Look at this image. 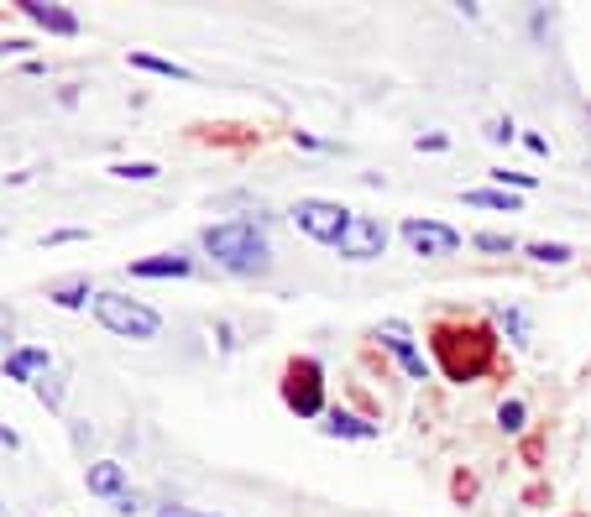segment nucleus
Wrapping results in <instances>:
<instances>
[{
    "label": "nucleus",
    "instance_id": "obj_26",
    "mask_svg": "<svg viewBox=\"0 0 591 517\" xmlns=\"http://www.w3.org/2000/svg\"><path fill=\"white\" fill-rule=\"evenodd\" d=\"M84 235H89V230H79V225H68V230H53V235H48V246H63V241H84Z\"/></svg>",
    "mask_w": 591,
    "mask_h": 517
},
{
    "label": "nucleus",
    "instance_id": "obj_16",
    "mask_svg": "<svg viewBox=\"0 0 591 517\" xmlns=\"http://www.w3.org/2000/svg\"><path fill=\"white\" fill-rule=\"evenodd\" d=\"M529 423V403L524 397H503V403H497V429L503 434H518Z\"/></svg>",
    "mask_w": 591,
    "mask_h": 517
},
{
    "label": "nucleus",
    "instance_id": "obj_1",
    "mask_svg": "<svg viewBox=\"0 0 591 517\" xmlns=\"http://www.w3.org/2000/svg\"><path fill=\"white\" fill-rule=\"evenodd\" d=\"M199 246L215 256V267H225L231 277H257L272 262V246H267V230L257 215H236V220H220L199 235Z\"/></svg>",
    "mask_w": 591,
    "mask_h": 517
},
{
    "label": "nucleus",
    "instance_id": "obj_18",
    "mask_svg": "<svg viewBox=\"0 0 591 517\" xmlns=\"http://www.w3.org/2000/svg\"><path fill=\"white\" fill-rule=\"evenodd\" d=\"M32 392L42 397V408H53V413L63 408V376H58V371H48V376H37V382H32Z\"/></svg>",
    "mask_w": 591,
    "mask_h": 517
},
{
    "label": "nucleus",
    "instance_id": "obj_23",
    "mask_svg": "<svg viewBox=\"0 0 591 517\" xmlns=\"http://www.w3.org/2000/svg\"><path fill=\"white\" fill-rule=\"evenodd\" d=\"M513 136H518V126L508 121V115H497V121L487 126V141H497V147H508V141H513Z\"/></svg>",
    "mask_w": 591,
    "mask_h": 517
},
{
    "label": "nucleus",
    "instance_id": "obj_17",
    "mask_svg": "<svg viewBox=\"0 0 591 517\" xmlns=\"http://www.w3.org/2000/svg\"><path fill=\"white\" fill-rule=\"evenodd\" d=\"M529 256H534V262H544V267H565V262H576V251L565 246V241H534Z\"/></svg>",
    "mask_w": 591,
    "mask_h": 517
},
{
    "label": "nucleus",
    "instance_id": "obj_5",
    "mask_svg": "<svg viewBox=\"0 0 591 517\" xmlns=\"http://www.w3.org/2000/svg\"><path fill=\"white\" fill-rule=\"evenodd\" d=\"M403 241L414 246V256H456L461 230H450L440 220H403Z\"/></svg>",
    "mask_w": 591,
    "mask_h": 517
},
{
    "label": "nucleus",
    "instance_id": "obj_30",
    "mask_svg": "<svg viewBox=\"0 0 591 517\" xmlns=\"http://www.w3.org/2000/svg\"><path fill=\"white\" fill-rule=\"evenodd\" d=\"M0 512H6V507H0Z\"/></svg>",
    "mask_w": 591,
    "mask_h": 517
},
{
    "label": "nucleus",
    "instance_id": "obj_19",
    "mask_svg": "<svg viewBox=\"0 0 591 517\" xmlns=\"http://www.w3.org/2000/svg\"><path fill=\"white\" fill-rule=\"evenodd\" d=\"M471 246H476V251H497V256L518 251V241H513V235H503V230H476V235H471Z\"/></svg>",
    "mask_w": 591,
    "mask_h": 517
},
{
    "label": "nucleus",
    "instance_id": "obj_13",
    "mask_svg": "<svg viewBox=\"0 0 591 517\" xmlns=\"http://www.w3.org/2000/svg\"><path fill=\"white\" fill-rule=\"evenodd\" d=\"M466 204H476V209H508V215H518V209H524V199L508 194V188H471Z\"/></svg>",
    "mask_w": 591,
    "mask_h": 517
},
{
    "label": "nucleus",
    "instance_id": "obj_9",
    "mask_svg": "<svg viewBox=\"0 0 591 517\" xmlns=\"http://www.w3.org/2000/svg\"><path fill=\"white\" fill-rule=\"evenodd\" d=\"M21 16L37 21L42 32H53V37H79V16L74 11H63V6H42V0H21Z\"/></svg>",
    "mask_w": 591,
    "mask_h": 517
},
{
    "label": "nucleus",
    "instance_id": "obj_25",
    "mask_svg": "<svg viewBox=\"0 0 591 517\" xmlns=\"http://www.w3.org/2000/svg\"><path fill=\"white\" fill-rule=\"evenodd\" d=\"M116 512H121V517L142 512V497H136V491H121V497H116Z\"/></svg>",
    "mask_w": 591,
    "mask_h": 517
},
{
    "label": "nucleus",
    "instance_id": "obj_4",
    "mask_svg": "<svg viewBox=\"0 0 591 517\" xmlns=\"http://www.w3.org/2000/svg\"><path fill=\"white\" fill-rule=\"evenodd\" d=\"M388 241H393V230L372 220V215H351L346 235H340V262H377V256H388Z\"/></svg>",
    "mask_w": 591,
    "mask_h": 517
},
{
    "label": "nucleus",
    "instance_id": "obj_8",
    "mask_svg": "<svg viewBox=\"0 0 591 517\" xmlns=\"http://www.w3.org/2000/svg\"><path fill=\"white\" fill-rule=\"evenodd\" d=\"M0 366H6L11 382H27V387H32L37 376L53 371V356H48L42 345H21V350H6V361H0Z\"/></svg>",
    "mask_w": 591,
    "mask_h": 517
},
{
    "label": "nucleus",
    "instance_id": "obj_11",
    "mask_svg": "<svg viewBox=\"0 0 591 517\" xmlns=\"http://www.w3.org/2000/svg\"><path fill=\"white\" fill-rule=\"evenodd\" d=\"M189 272H194V256H184V251H163V256H142V262H131V277H147V282L189 277Z\"/></svg>",
    "mask_w": 591,
    "mask_h": 517
},
{
    "label": "nucleus",
    "instance_id": "obj_10",
    "mask_svg": "<svg viewBox=\"0 0 591 517\" xmlns=\"http://www.w3.org/2000/svg\"><path fill=\"white\" fill-rule=\"evenodd\" d=\"M84 486H89V497H110V502H116L121 491H126V465H121V460H95V465H84Z\"/></svg>",
    "mask_w": 591,
    "mask_h": 517
},
{
    "label": "nucleus",
    "instance_id": "obj_3",
    "mask_svg": "<svg viewBox=\"0 0 591 517\" xmlns=\"http://www.w3.org/2000/svg\"><path fill=\"white\" fill-rule=\"evenodd\" d=\"M288 220L299 225L309 241H320V246H340V235H346L351 225V209L346 204H335V199H299L288 209Z\"/></svg>",
    "mask_w": 591,
    "mask_h": 517
},
{
    "label": "nucleus",
    "instance_id": "obj_6",
    "mask_svg": "<svg viewBox=\"0 0 591 517\" xmlns=\"http://www.w3.org/2000/svg\"><path fill=\"white\" fill-rule=\"evenodd\" d=\"M320 361H299L288 371V408L304 413V418H325V403H320Z\"/></svg>",
    "mask_w": 591,
    "mask_h": 517
},
{
    "label": "nucleus",
    "instance_id": "obj_22",
    "mask_svg": "<svg viewBox=\"0 0 591 517\" xmlns=\"http://www.w3.org/2000/svg\"><path fill=\"white\" fill-rule=\"evenodd\" d=\"M492 183L497 188H518V194H529V188L539 183L534 173H508V168H492Z\"/></svg>",
    "mask_w": 591,
    "mask_h": 517
},
{
    "label": "nucleus",
    "instance_id": "obj_28",
    "mask_svg": "<svg viewBox=\"0 0 591 517\" xmlns=\"http://www.w3.org/2000/svg\"><path fill=\"white\" fill-rule=\"evenodd\" d=\"M524 147H529V152H539V157H550V141H544V136H534V131L524 136Z\"/></svg>",
    "mask_w": 591,
    "mask_h": 517
},
{
    "label": "nucleus",
    "instance_id": "obj_29",
    "mask_svg": "<svg viewBox=\"0 0 591 517\" xmlns=\"http://www.w3.org/2000/svg\"><path fill=\"white\" fill-rule=\"evenodd\" d=\"M0 444H6V450H16V444H21V434H16V429H6V423H0Z\"/></svg>",
    "mask_w": 591,
    "mask_h": 517
},
{
    "label": "nucleus",
    "instance_id": "obj_24",
    "mask_svg": "<svg viewBox=\"0 0 591 517\" xmlns=\"http://www.w3.org/2000/svg\"><path fill=\"white\" fill-rule=\"evenodd\" d=\"M152 517H220V512H194V507H178V502H168V507H157Z\"/></svg>",
    "mask_w": 591,
    "mask_h": 517
},
{
    "label": "nucleus",
    "instance_id": "obj_7",
    "mask_svg": "<svg viewBox=\"0 0 591 517\" xmlns=\"http://www.w3.org/2000/svg\"><path fill=\"white\" fill-rule=\"evenodd\" d=\"M377 340L393 350V356L403 361V371L414 376V382H429V361L414 350V335H408V324L403 319H382V329H377Z\"/></svg>",
    "mask_w": 591,
    "mask_h": 517
},
{
    "label": "nucleus",
    "instance_id": "obj_27",
    "mask_svg": "<svg viewBox=\"0 0 591 517\" xmlns=\"http://www.w3.org/2000/svg\"><path fill=\"white\" fill-rule=\"evenodd\" d=\"M450 147V136L445 131H435V136H419V152H445Z\"/></svg>",
    "mask_w": 591,
    "mask_h": 517
},
{
    "label": "nucleus",
    "instance_id": "obj_14",
    "mask_svg": "<svg viewBox=\"0 0 591 517\" xmlns=\"http://www.w3.org/2000/svg\"><path fill=\"white\" fill-rule=\"evenodd\" d=\"M48 298L58 309H84V303H95V288H89V277H74V282H58Z\"/></svg>",
    "mask_w": 591,
    "mask_h": 517
},
{
    "label": "nucleus",
    "instance_id": "obj_15",
    "mask_svg": "<svg viewBox=\"0 0 591 517\" xmlns=\"http://www.w3.org/2000/svg\"><path fill=\"white\" fill-rule=\"evenodd\" d=\"M131 68H142V74H157V79H194L184 63H168V58H152V53H131Z\"/></svg>",
    "mask_w": 591,
    "mask_h": 517
},
{
    "label": "nucleus",
    "instance_id": "obj_20",
    "mask_svg": "<svg viewBox=\"0 0 591 517\" xmlns=\"http://www.w3.org/2000/svg\"><path fill=\"white\" fill-rule=\"evenodd\" d=\"M157 173V162H116V168H110V178H126V183H152Z\"/></svg>",
    "mask_w": 591,
    "mask_h": 517
},
{
    "label": "nucleus",
    "instance_id": "obj_2",
    "mask_svg": "<svg viewBox=\"0 0 591 517\" xmlns=\"http://www.w3.org/2000/svg\"><path fill=\"white\" fill-rule=\"evenodd\" d=\"M95 319L121 340H157L163 335V314L147 309L142 298H126V293H95Z\"/></svg>",
    "mask_w": 591,
    "mask_h": 517
},
{
    "label": "nucleus",
    "instance_id": "obj_21",
    "mask_svg": "<svg viewBox=\"0 0 591 517\" xmlns=\"http://www.w3.org/2000/svg\"><path fill=\"white\" fill-rule=\"evenodd\" d=\"M497 319H503V329L513 335V345H529V319H524V309H503Z\"/></svg>",
    "mask_w": 591,
    "mask_h": 517
},
{
    "label": "nucleus",
    "instance_id": "obj_12",
    "mask_svg": "<svg viewBox=\"0 0 591 517\" xmlns=\"http://www.w3.org/2000/svg\"><path fill=\"white\" fill-rule=\"evenodd\" d=\"M320 434H330V439H377V423L356 418V413H346V408H330L325 423H320Z\"/></svg>",
    "mask_w": 591,
    "mask_h": 517
}]
</instances>
